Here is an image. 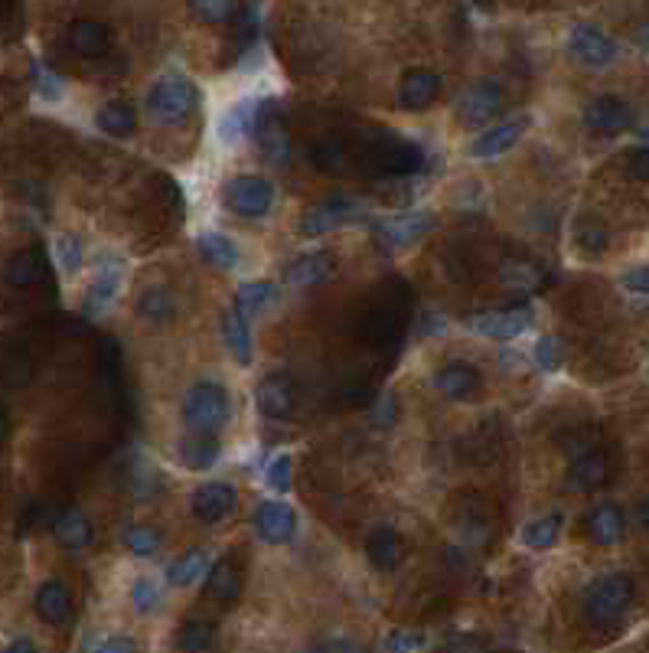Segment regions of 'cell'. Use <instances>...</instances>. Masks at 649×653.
Instances as JSON below:
<instances>
[{"instance_id": "obj_1", "label": "cell", "mask_w": 649, "mask_h": 653, "mask_svg": "<svg viewBox=\"0 0 649 653\" xmlns=\"http://www.w3.org/2000/svg\"><path fill=\"white\" fill-rule=\"evenodd\" d=\"M199 105V92L196 85L186 76H164L154 82V89L147 92V115H151L157 125H183L190 121Z\"/></svg>"}, {"instance_id": "obj_2", "label": "cell", "mask_w": 649, "mask_h": 653, "mask_svg": "<svg viewBox=\"0 0 649 653\" xmlns=\"http://www.w3.org/2000/svg\"><path fill=\"white\" fill-rule=\"evenodd\" d=\"M633 601V582L627 575H601L584 591V614L597 627H610L623 618Z\"/></svg>"}, {"instance_id": "obj_3", "label": "cell", "mask_w": 649, "mask_h": 653, "mask_svg": "<svg viewBox=\"0 0 649 653\" xmlns=\"http://www.w3.org/2000/svg\"><path fill=\"white\" fill-rule=\"evenodd\" d=\"M183 422L193 431H219L229 422V396L216 383H196L183 399Z\"/></svg>"}, {"instance_id": "obj_4", "label": "cell", "mask_w": 649, "mask_h": 653, "mask_svg": "<svg viewBox=\"0 0 649 653\" xmlns=\"http://www.w3.org/2000/svg\"><path fill=\"white\" fill-rule=\"evenodd\" d=\"M363 213H366V203L363 200H356V196H346V193H336V196H327V200H320L317 206L307 209L304 219H301V232H304L307 239L327 236V232H333V229L363 219Z\"/></svg>"}, {"instance_id": "obj_5", "label": "cell", "mask_w": 649, "mask_h": 653, "mask_svg": "<svg viewBox=\"0 0 649 653\" xmlns=\"http://www.w3.org/2000/svg\"><path fill=\"white\" fill-rule=\"evenodd\" d=\"M222 203H226L235 216L261 219L271 213L274 206V187L265 177H235L222 190Z\"/></svg>"}, {"instance_id": "obj_6", "label": "cell", "mask_w": 649, "mask_h": 653, "mask_svg": "<svg viewBox=\"0 0 649 653\" xmlns=\"http://www.w3.org/2000/svg\"><path fill=\"white\" fill-rule=\"evenodd\" d=\"M252 134L261 147V154H265L274 167L278 164L284 167L287 160H291V134H287V125L278 108H274V102H258Z\"/></svg>"}, {"instance_id": "obj_7", "label": "cell", "mask_w": 649, "mask_h": 653, "mask_svg": "<svg viewBox=\"0 0 649 653\" xmlns=\"http://www.w3.org/2000/svg\"><path fill=\"white\" fill-rule=\"evenodd\" d=\"M503 112V89L493 79H483L457 98V118L467 128H483Z\"/></svg>"}, {"instance_id": "obj_8", "label": "cell", "mask_w": 649, "mask_h": 653, "mask_svg": "<svg viewBox=\"0 0 649 653\" xmlns=\"http://www.w3.org/2000/svg\"><path fill=\"white\" fill-rule=\"evenodd\" d=\"M434 229V219L428 213H402L395 219H382L376 223V236L385 252H402L408 245H415Z\"/></svg>"}, {"instance_id": "obj_9", "label": "cell", "mask_w": 649, "mask_h": 653, "mask_svg": "<svg viewBox=\"0 0 649 653\" xmlns=\"http://www.w3.org/2000/svg\"><path fill=\"white\" fill-rule=\"evenodd\" d=\"M529 307H506V311H483L473 314L467 320V327L480 337H493V340H516L519 334L529 330Z\"/></svg>"}, {"instance_id": "obj_10", "label": "cell", "mask_w": 649, "mask_h": 653, "mask_svg": "<svg viewBox=\"0 0 649 653\" xmlns=\"http://www.w3.org/2000/svg\"><path fill=\"white\" fill-rule=\"evenodd\" d=\"M568 46H571L574 59L584 66H591V69H604L617 59V43L610 40L607 33L591 27V23H578V27L571 30Z\"/></svg>"}, {"instance_id": "obj_11", "label": "cell", "mask_w": 649, "mask_h": 653, "mask_svg": "<svg viewBox=\"0 0 649 653\" xmlns=\"http://www.w3.org/2000/svg\"><path fill=\"white\" fill-rule=\"evenodd\" d=\"M190 507H193V516H196V520H203V523H219V520H226V516L235 513V507H239V494H235V487H232V484H222V480H212V484H203V487H196V490H193Z\"/></svg>"}, {"instance_id": "obj_12", "label": "cell", "mask_w": 649, "mask_h": 653, "mask_svg": "<svg viewBox=\"0 0 649 653\" xmlns=\"http://www.w3.org/2000/svg\"><path fill=\"white\" fill-rule=\"evenodd\" d=\"M584 125H588L594 134H604V138H614V134L627 131L633 125V112L630 105L617 95H601L594 98L584 112Z\"/></svg>"}, {"instance_id": "obj_13", "label": "cell", "mask_w": 649, "mask_h": 653, "mask_svg": "<svg viewBox=\"0 0 649 653\" xmlns=\"http://www.w3.org/2000/svg\"><path fill=\"white\" fill-rule=\"evenodd\" d=\"M255 529L261 539L271 542V546H284V542H291L297 533V513L287 507L284 500H268V503H261L255 513Z\"/></svg>"}, {"instance_id": "obj_14", "label": "cell", "mask_w": 649, "mask_h": 653, "mask_svg": "<svg viewBox=\"0 0 649 653\" xmlns=\"http://www.w3.org/2000/svg\"><path fill=\"white\" fill-rule=\"evenodd\" d=\"M526 131H529V118L526 115H519L513 121H503V125H496V128H486L480 138L470 144V154L477 160H493L499 154L513 151Z\"/></svg>"}, {"instance_id": "obj_15", "label": "cell", "mask_w": 649, "mask_h": 653, "mask_svg": "<svg viewBox=\"0 0 649 653\" xmlns=\"http://www.w3.org/2000/svg\"><path fill=\"white\" fill-rule=\"evenodd\" d=\"M441 92V76L431 69H408L398 85V105L405 112H424Z\"/></svg>"}, {"instance_id": "obj_16", "label": "cell", "mask_w": 649, "mask_h": 653, "mask_svg": "<svg viewBox=\"0 0 649 653\" xmlns=\"http://www.w3.org/2000/svg\"><path fill=\"white\" fill-rule=\"evenodd\" d=\"M434 386H438V392H441L444 399H451V402H470V399H477L483 379H480V373H477V369H473L470 363L454 360V363H447L438 376H434Z\"/></svg>"}, {"instance_id": "obj_17", "label": "cell", "mask_w": 649, "mask_h": 653, "mask_svg": "<svg viewBox=\"0 0 649 653\" xmlns=\"http://www.w3.org/2000/svg\"><path fill=\"white\" fill-rule=\"evenodd\" d=\"M607 474H610V467H607V454L601 448H591V445H581L578 451H574V458H571V484L578 487V490H597V487H604L607 484Z\"/></svg>"}, {"instance_id": "obj_18", "label": "cell", "mask_w": 649, "mask_h": 653, "mask_svg": "<svg viewBox=\"0 0 649 653\" xmlns=\"http://www.w3.org/2000/svg\"><path fill=\"white\" fill-rule=\"evenodd\" d=\"M255 402L261 415L268 418H287L294 412V386L284 373H274L268 379H261L255 389Z\"/></svg>"}, {"instance_id": "obj_19", "label": "cell", "mask_w": 649, "mask_h": 653, "mask_svg": "<svg viewBox=\"0 0 649 653\" xmlns=\"http://www.w3.org/2000/svg\"><path fill=\"white\" fill-rule=\"evenodd\" d=\"M336 275V262L330 252H304L301 258H294V265L287 268V281H291L294 288H314V285H323V281H330Z\"/></svg>"}, {"instance_id": "obj_20", "label": "cell", "mask_w": 649, "mask_h": 653, "mask_svg": "<svg viewBox=\"0 0 649 653\" xmlns=\"http://www.w3.org/2000/svg\"><path fill=\"white\" fill-rule=\"evenodd\" d=\"M366 556L376 569L392 572L405 559V542L392 526H379V529H372L369 539H366Z\"/></svg>"}, {"instance_id": "obj_21", "label": "cell", "mask_w": 649, "mask_h": 653, "mask_svg": "<svg viewBox=\"0 0 649 653\" xmlns=\"http://www.w3.org/2000/svg\"><path fill=\"white\" fill-rule=\"evenodd\" d=\"M121 278H124V265H121V262H105L102 268H98V275H95V281H92L89 294H85L82 311L89 314V317L102 314L105 307L118 298V291H121Z\"/></svg>"}, {"instance_id": "obj_22", "label": "cell", "mask_w": 649, "mask_h": 653, "mask_svg": "<svg viewBox=\"0 0 649 653\" xmlns=\"http://www.w3.org/2000/svg\"><path fill=\"white\" fill-rule=\"evenodd\" d=\"M310 160H314L317 170H327V174H353L359 167V154L349 147L343 138H327L314 144V151H310Z\"/></svg>"}, {"instance_id": "obj_23", "label": "cell", "mask_w": 649, "mask_h": 653, "mask_svg": "<svg viewBox=\"0 0 649 653\" xmlns=\"http://www.w3.org/2000/svg\"><path fill=\"white\" fill-rule=\"evenodd\" d=\"M69 46H72V53H79L85 59H98L108 53L111 33L102 20H76L69 27Z\"/></svg>"}, {"instance_id": "obj_24", "label": "cell", "mask_w": 649, "mask_h": 653, "mask_svg": "<svg viewBox=\"0 0 649 653\" xmlns=\"http://www.w3.org/2000/svg\"><path fill=\"white\" fill-rule=\"evenodd\" d=\"M36 614L46 621V624H66L69 621V614H72V595H69V588L56 582V578H49V582H43L40 588H36Z\"/></svg>"}, {"instance_id": "obj_25", "label": "cell", "mask_w": 649, "mask_h": 653, "mask_svg": "<svg viewBox=\"0 0 649 653\" xmlns=\"http://www.w3.org/2000/svg\"><path fill=\"white\" fill-rule=\"evenodd\" d=\"M206 595L222 601V605H232L242 595V569L232 559H222L216 565H209L206 572Z\"/></svg>"}, {"instance_id": "obj_26", "label": "cell", "mask_w": 649, "mask_h": 653, "mask_svg": "<svg viewBox=\"0 0 649 653\" xmlns=\"http://www.w3.org/2000/svg\"><path fill=\"white\" fill-rule=\"evenodd\" d=\"M53 533L59 539V546H66L69 552H82V549H89V542H92V523L82 510L69 507L53 520Z\"/></svg>"}, {"instance_id": "obj_27", "label": "cell", "mask_w": 649, "mask_h": 653, "mask_svg": "<svg viewBox=\"0 0 649 653\" xmlns=\"http://www.w3.org/2000/svg\"><path fill=\"white\" fill-rule=\"evenodd\" d=\"M627 533V520H623L620 507L614 503H601L588 513V536L597 542V546H617Z\"/></svg>"}, {"instance_id": "obj_28", "label": "cell", "mask_w": 649, "mask_h": 653, "mask_svg": "<svg viewBox=\"0 0 649 653\" xmlns=\"http://www.w3.org/2000/svg\"><path fill=\"white\" fill-rule=\"evenodd\" d=\"M43 275V252L40 249H20L7 258V265H4V281L10 288H33L36 281H40Z\"/></svg>"}, {"instance_id": "obj_29", "label": "cell", "mask_w": 649, "mask_h": 653, "mask_svg": "<svg viewBox=\"0 0 649 653\" xmlns=\"http://www.w3.org/2000/svg\"><path fill=\"white\" fill-rule=\"evenodd\" d=\"M196 245H199V255H203L209 265H216L222 271L239 268V262H242L239 245H235L229 236H222V232H199Z\"/></svg>"}, {"instance_id": "obj_30", "label": "cell", "mask_w": 649, "mask_h": 653, "mask_svg": "<svg viewBox=\"0 0 649 653\" xmlns=\"http://www.w3.org/2000/svg\"><path fill=\"white\" fill-rule=\"evenodd\" d=\"M134 311L141 320H147V324H170L173 314H177V304H173V294L167 288H144L141 294H137V304H134Z\"/></svg>"}, {"instance_id": "obj_31", "label": "cell", "mask_w": 649, "mask_h": 653, "mask_svg": "<svg viewBox=\"0 0 649 653\" xmlns=\"http://www.w3.org/2000/svg\"><path fill=\"white\" fill-rule=\"evenodd\" d=\"M255 112H258V102H239L232 105L226 115L219 118V141L222 144H239L245 141L248 134L255 128Z\"/></svg>"}, {"instance_id": "obj_32", "label": "cell", "mask_w": 649, "mask_h": 653, "mask_svg": "<svg viewBox=\"0 0 649 653\" xmlns=\"http://www.w3.org/2000/svg\"><path fill=\"white\" fill-rule=\"evenodd\" d=\"M222 337H226V347L235 356V363H242V366L252 363V334H248L245 317L235 311V307L226 314V320H222Z\"/></svg>"}, {"instance_id": "obj_33", "label": "cell", "mask_w": 649, "mask_h": 653, "mask_svg": "<svg viewBox=\"0 0 649 653\" xmlns=\"http://www.w3.org/2000/svg\"><path fill=\"white\" fill-rule=\"evenodd\" d=\"M206 572H209V552L206 549H193V552H186L183 559L170 562L167 582L177 585V588H190V585L199 582V578H206Z\"/></svg>"}, {"instance_id": "obj_34", "label": "cell", "mask_w": 649, "mask_h": 653, "mask_svg": "<svg viewBox=\"0 0 649 653\" xmlns=\"http://www.w3.org/2000/svg\"><path fill=\"white\" fill-rule=\"evenodd\" d=\"M180 458H183L186 467H190V471H209V467L219 461V441L209 438L206 431H196L193 438L183 441Z\"/></svg>"}, {"instance_id": "obj_35", "label": "cell", "mask_w": 649, "mask_h": 653, "mask_svg": "<svg viewBox=\"0 0 649 653\" xmlns=\"http://www.w3.org/2000/svg\"><path fill=\"white\" fill-rule=\"evenodd\" d=\"M274 298H278V285H271V281H248V285H242L239 294H235V311L248 320L265 311Z\"/></svg>"}, {"instance_id": "obj_36", "label": "cell", "mask_w": 649, "mask_h": 653, "mask_svg": "<svg viewBox=\"0 0 649 653\" xmlns=\"http://www.w3.org/2000/svg\"><path fill=\"white\" fill-rule=\"evenodd\" d=\"M98 128L111 138H128L137 128V112L128 102H108L102 112H98Z\"/></svg>"}, {"instance_id": "obj_37", "label": "cell", "mask_w": 649, "mask_h": 653, "mask_svg": "<svg viewBox=\"0 0 649 653\" xmlns=\"http://www.w3.org/2000/svg\"><path fill=\"white\" fill-rule=\"evenodd\" d=\"M186 4H190L196 20L212 23V27L229 23V20H235V14H239V4H235V0H186Z\"/></svg>"}, {"instance_id": "obj_38", "label": "cell", "mask_w": 649, "mask_h": 653, "mask_svg": "<svg viewBox=\"0 0 649 653\" xmlns=\"http://www.w3.org/2000/svg\"><path fill=\"white\" fill-rule=\"evenodd\" d=\"M561 533V516L552 513V516H539V520H532L526 526V533H522V542H526L529 549H548L555 546V539Z\"/></svg>"}, {"instance_id": "obj_39", "label": "cell", "mask_w": 649, "mask_h": 653, "mask_svg": "<svg viewBox=\"0 0 649 653\" xmlns=\"http://www.w3.org/2000/svg\"><path fill=\"white\" fill-rule=\"evenodd\" d=\"M499 278H503V285L513 291H535L542 285V271L529 262H506L503 271H499Z\"/></svg>"}, {"instance_id": "obj_40", "label": "cell", "mask_w": 649, "mask_h": 653, "mask_svg": "<svg viewBox=\"0 0 649 653\" xmlns=\"http://www.w3.org/2000/svg\"><path fill=\"white\" fill-rule=\"evenodd\" d=\"M131 605L137 614H154L160 605H164V591L154 582V578H137L131 588Z\"/></svg>"}, {"instance_id": "obj_41", "label": "cell", "mask_w": 649, "mask_h": 653, "mask_svg": "<svg viewBox=\"0 0 649 653\" xmlns=\"http://www.w3.org/2000/svg\"><path fill=\"white\" fill-rule=\"evenodd\" d=\"M180 647L183 650H212L216 647V631L206 621H186L180 631Z\"/></svg>"}, {"instance_id": "obj_42", "label": "cell", "mask_w": 649, "mask_h": 653, "mask_svg": "<svg viewBox=\"0 0 649 653\" xmlns=\"http://www.w3.org/2000/svg\"><path fill=\"white\" fill-rule=\"evenodd\" d=\"M124 542H128V549L141 559L157 556V552H160V533L154 526H131L128 536H124Z\"/></svg>"}, {"instance_id": "obj_43", "label": "cell", "mask_w": 649, "mask_h": 653, "mask_svg": "<svg viewBox=\"0 0 649 653\" xmlns=\"http://www.w3.org/2000/svg\"><path fill=\"white\" fill-rule=\"evenodd\" d=\"M56 262L66 275H76L85 262V252H82V242L76 236H59L56 239Z\"/></svg>"}, {"instance_id": "obj_44", "label": "cell", "mask_w": 649, "mask_h": 653, "mask_svg": "<svg viewBox=\"0 0 649 653\" xmlns=\"http://www.w3.org/2000/svg\"><path fill=\"white\" fill-rule=\"evenodd\" d=\"M265 484L274 494H287L291 490V454H274L265 467Z\"/></svg>"}, {"instance_id": "obj_45", "label": "cell", "mask_w": 649, "mask_h": 653, "mask_svg": "<svg viewBox=\"0 0 649 653\" xmlns=\"http://www.w3.org/2000/svg\"><path fill=\"white\" fill-rule=\"evenodd\" d=\"M535 363L542 373H558L561 369V343L555 337H542L535 343Z\"/></svg>"}, {"instance_id": "obj_46", "label": "cell", "mask_w": 649, "mask_h": 653, "mask_svg": "<svg viewBox=\"0 0 649 653\" xmlns=\"http://www.w3.org/2000/svg\"><path fill=\"white\" fill-rule=\"evenodd\" d=\"M578 242H581V249H584V252L597 255V252H604V249H607V232H604L601 226H597V223H584L581 232H578Z\"/></svg>"}, {"instance_id": "obj_47", "label": "cell", "mask_w": 649, "mask_h": 653, "mask_svg": "<svg viewBox=\"0 0 649 653\" xmlns=\"http://www.w3.org/2000/svg\"><path fill=\"white\" fill-rule=\"evenodd\" d=\"M62 79L56 76V72H49V69H36V92H40L46 102H56V98H62Z\"/></svg>"}, {"instance_id": "obj_48", "label": "cell", "mask_w": 649, "mask_h": 653, "mask_svg": "<svg viewBox=\"0 0 649 653\" xmlns=\"http://www.w3.org/2000/svg\"><path fill=\"white\" fill-rule=\"evenodd\" d=\"M424 647H428V640L415 631H395L385 640V650H424Z\"/></svg>"}, {"instance_id": "obj_49", "label": "cell", "mask_w": 649, "mask_h": 653, "mask_svg": "<svg viewBox=\"0 0 649 653\" xmlns=\"http://www.w3.org/2000/svg\"><path fill=\"white\" fill-rule=\"evenodd\" d=\"M395 418H398V402H395L392 392H385V396L376 402V425L379 428H392Z\"/></svg>"}, {"instance_id": "obj_50", "label": "cell", "mask_w": 649, "mask_h": 653, "mask_svg": "<svg viewBox=\"0 0 649 653\" xmlns=\"http://www.w3.org/2000/svg\"><path fill=\"white\" fill-rule=\"evenodd\" d=\"M623 288L630 294H649V265L627 271V275H623Z\"/></svg>"}, {"instance_id": "obj_51", "label": "cell", "mask_w": 649, "mask_h": 653, "mask_svg": "<svg viewBox=\"0 0 649 653\" xmlns=\"http://www.w3.org/2000/svg\"><path fill=\"white\" fill-rule=\"evenodd\" d=\"M627 167H630V174H633L636 180L649 183V147H640V151H633V154L627 157Z\"/></svg>"}, {"instance_id": "obj_52", "label": "cell", "mask_w": 649, "mask_h": 653, "mask_svg": "<svg viewBox=\"0 0 649 653\" xmlns=\"http://www.w3.org/2000/svg\"><path fill=\"white\" fill-rule=\"evenodd\" d=\"M89 650H105V653H118V650H137V644L131 637H108V640H102V644H89Z\"/></svg>"}, {"instance_id": "obj_53", "label": "cell", "mask_w": 649, "mask_h": 653, "mask_svg": "<svg viewBox=\"0 0 649 653\" xmlns=\"http://www.w3.org/2000/svg\"><path fill=\"white\" fill-rule=\"evenodd\" d=\"M317 650H359V644H356V640H336V637H330V640H320Z\"/></svg>"}, {"instance_id": "obj_54", "label": "cell", "mask_w": 649, "mask_h": 653, "mask_svg": "<svg viewBox=\"0 0 649 653\" xmlns=\"http://www.w3.org/2000/svg\"><path fill=\"white\" fill-rule=\"evenodd\" d=\"M483 644L480 640H473V637H457V640H447L444 650H480Z\"/></svg>"}, {"instance_id": "obj_55", "label": "cell", "mask_w": 649, "mask_h": 653, "mask_svg": "<svg viewBox=\"0 0 649 653\" xmlns=\"http://www.w3.org/2000/svg\"><path fill=\"white\" fill-rule=\"evenodd\" d=\"M7 650H36V644H33V640H27V637H17V640H10Z\"/></svg>"}, {"instance_id": "obj_56", "label": "cell", "mask_w": 649, "mask_h": 653, "mask_svg": "<svg viewBox=\"0 0 649 653\" xmlns=\"http://www.w3.org/2000/svg\"><path fill=\"white\" fill-rule=\"evenodd\" d=\"M7 435H10V422H7V412L0 409V448H4V441H7Z\"/></svg>"}, {"instance_id": "obj_57", "label": "cell", "mask_w": 649, "mask_h": 653, "mask_svg": "<svg viewBox=\"0 0 649 653\" xmlns=\"http://www.w3.org/2000/svg\"><path fill=\"white\" fill-rule=\"evenodd\" d=\"M640 523H643V526L649 529V497H646V500L640 503Z\"/></svg>"}, {"instance_id": "obj_58", "label": "cell", "mask_w": 649, "mask_h": 653, "mask_svg": "<svg viewBox=\"0 0 649 653\" xmlns=\"http://www.w3.org/2000/svg\"><path fill=\"white\" fill-rule=\"evenodd\" d=\"M640 43L649 49V23H646V27H640Z\"/></svg>"}]
</instances>
